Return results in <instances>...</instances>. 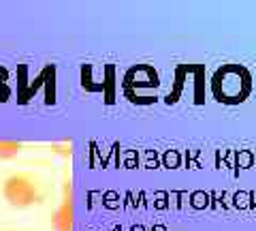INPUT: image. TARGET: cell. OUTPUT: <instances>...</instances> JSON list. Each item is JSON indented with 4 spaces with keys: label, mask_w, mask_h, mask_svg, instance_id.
<instances>
[{
    "label": "cell",
    "mask_w": 256,
    "mask_h": 231,
    "mask_svg": "<svg viewBox=\"0 0 256 231\" xmlns=\"http://www.w3.org/2000/svg\"><path fill=\"white\" fill-rule=\"evenodd\" d=\"M6 97H9V88H6V73L0 69V103L6 101Z\"/></svg>",
    "instance_id": "277c9868"
},
{
    "label": "cell",
    "mask_w": 256,
    "mask_h": 231,
    "mask_svg": "<svg viewBox=\"0 0 256 231\" xmlns=\"http://www.w3.org/2000/svg\"><path fill=\"white\" fill-rule=\"evenodd\" d=\"M20 150H22V143L2 139L0 141V161H11V158H15L20 154Z\"/></svg>",
    "instance_id": "3957f363"
},
{
    "label": "cell",
    "mask_w": 256,
    "mask_h": 231,
    "mask_svg": "<svg viewBox=\"0 0 256 231\" xmlns=\"http://www.w3.org/2000/svg\"><path fill=\"white\" fill-rule=\"evenodd\" d=\"M54 229L56 231H73V197H70V186H64V197L60 208L54 214Z\"/></svg>",
    "instance_id": "7a4b0ae2"
},
{
    "label": "cell",
    "mask_w": 256,
    "mask_h": 231,
    "mask_svg": "<svg viewBox=\"0 0 256 231\" xmlns=\"http://www.w3.org/2000/svg\"><path fill=\"white\" fill-rule=\"evenodd\" d=\"M2 197L11 208L26 210L30 205L41 201V190H38V184L28 176V173H13V176H9L4 180Z\"/></svg>",
    "instance_id": "6da1fadb"
}]
</instances>
